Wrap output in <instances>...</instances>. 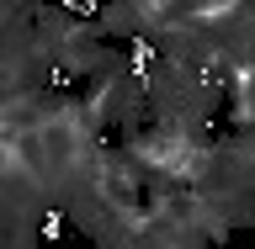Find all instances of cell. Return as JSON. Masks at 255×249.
<instances>
[{
    "label": "cell",
    "instance_id": "1",
    "mask_svg": "<svg viewBox=\"0 0 255 249\" xmlns=\"http://www.w3.org/2000/svg\"><path fill=\"white\" fill-rule=\"evenodd\" d=\"M107 5H112V0H59V11L75 16V21H101V16H107Z\"/></svg>",
    "mask_w": 255,
    "mask_h": 249
}]
</instances>
